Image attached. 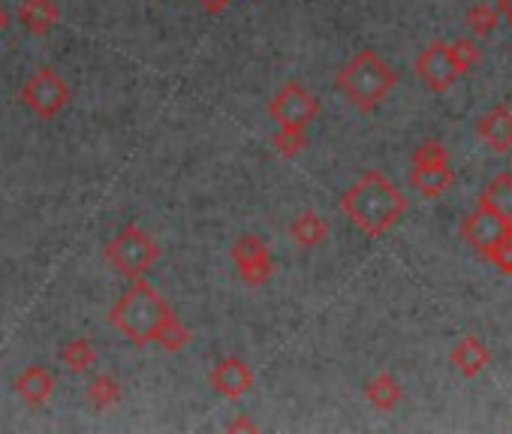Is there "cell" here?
<instances>
[{
    "instance_id": "obj_20",
    "label": "cell",
    "mask_w": 512,
    "mask_h": 434,
    "mask_svg": "<svg viewBox=\"0 0 512 434\" xmlns=\"http://www.w3.org/2000/svg\"><path fill=\"white\" fill-rule=\"evenodd\" d=\"M61 362H64L70 371L82 374V371H88V368L97 362V350H94V344H91L88 338H70V341L61 347Z\"/></svg>"
},
{
    "instance_id": "obj_3",
    "label": "cell",
    "mask_w": 512,
    "mask_h": 434,
    "mask_svg": "<svg viewBox=\"0 0 512 434\" xmlns=\"http://www.w3.org/2000/svg\"><path fill=\"white\" fill-rule=\"evenodd\" d=\"M338 91L362 112L377 109L386 94L395 85V70L374 52V49H362L356 52L335 76Z\"/></svg>"
},
{
    "instance_id": "obj_17",
    "label": "cell",
    "mask_w": 512,
    "mask_h": 434,
    "mask_svg": "<svg viewBox=\"0 0 512 434\" xmlns=\"http://www.w3.org/2000/svg\"><path fill=\"white\" fill-rule=\"evenodd\" d=\"M410 184H413L422 196H440V193L452 184L449 160H446V163H425V166H413V169H410Z\"/></svg>"
},
{
    "instance_id": "obj_5",
    "label": "cell",
    "mask_w": 512,
    "mask_h": 434,
    "mask_svg": "<svg viewBox=\"0 0 512 434\" xmlns=\"http://www.w3.org/2000/svg\"><path fill=\"white\" fill-rule=\"evenodd\" d=\"M19 97L37 118H55L70 103V85L64 82V76L58 70L40 67L28 76Z\"/></svg>"
},
{
    "instance_id": "obj_12",
    "label": "cell",
    "mask_w": 512,
    "mask_h": 434,
    "mask_svg": "<svg viewBox=\"0 0 512 434\" xmlns=\"http://www.w3.org/2000/svg\"><path fill=\"white\" fill-rule=\"evenodd\" d=\"M13 389L28 404H46L52 398V392H55V377L43 365H28V368H22L16 374Z\"/></svg>"
},
{
    "instance_id": "obj_29",
    "label": "cell",
    "mask_w": 512,
    "mask_h": 434,
    "mask_svg": "<svg viewBox=\"0 0 512 434\" xmlns=\"http://www.w3.org/2000/svg\"><path fill=\"white\" fill-rule=\"evenodd\" d=\"M497 13H503L512 25V0H497Z\"/></svg>"
},
{
    "instance_id": "obj_7",
    "label": "cell",
    "mask_w": 512,
    "mask_h": 434,
    "mask_svg": "<svg viewBox=\"0 0 512 434\" xmlns=\"http://www.w3.org/2000/svg\"><path fill=\"white\" fill-rule=\"evenodd\" d=\"M229 257L235 263V272L244 284L250 287H260L272 278L275 272V260L269 254V248L263 245L260 236H253V233H244L232 248H229Z\"/></svg>"
},
{
    "instance_id": "obj_19",
    "label": "cell",
    "mask_w": 512,
    "mask_h": 434,
    "mask_svg": "<svg viewBox=\"0 0 512 434\" xmlns=\"http://www.w3.org/2000/svg\"><path fill=\"white\" fill-rule=\"evenodd\" d=\"M88 401H91V407H97V410H106V407H115L118 401H121V395H124V389H121V383L112 377V374H94L91 380H88Z\"/></svg>"
},
{
    "instance_id": "obj_16",
    "label": "cell",
    "mask_w": 512,
    "mask_h": 434,
    "mask_svg": "<svg viewBox=\"0 0 512 434\" xmlns=\"http://www.w3.org/2000/svg\"><path fill=\"white\" fill-rule=\"evenodd\" d=\"M479 205L512 221V175L500 172L497 178H491L479 193Z\"/></svg>"
},
{
    "instance_id": "obj_18",
    "label": "cell",
    "mask_w": 512,
    "mask_h": 434,
    "mask_svg": "<svg viewBox=\"0 0 512 434\" xmlns=\"http://www.w3.org/2000/svg\"><path fill=\"white\" fill-rule=\"evenodd\" d=\"M401 395H404V389H401V383L395 380V374H389V371H380V374H374V377L365 383V398H368L377 410H392V407L401 401Z\"/></svg>"
},
{
    "instance_id": "obj_4",
    "label": "cell",
    "mask_w": 512,
    "mask_h": 434,
    "mask_svg": "<svg viewBox=\"0 0 512 434\" xmlns=\"http://www.w3.org/2000/svg\"><path fill=\"white\" fill-rule=\"evenodd\" d=\"M103 257L124 278H142L160 257V245L139 224H124L115 239L103 248Z\"/></svg>"
},
{
    "instance_id": "obj_2",
    "label": "cell",
    "mask_w": 512,
    "mask_h": 434,
    "mask_svg": "<svg viewBox=\"0 0 512 434\" xmlns=\"http://www.w3.org/2000/svg\"><path fill=\"white\" fill-rule=\"evenodd\" d=\"M172 317L175 314H172L169 302L142 278H133V284L109 308V323L139 347L148 341H157V335L163 332V326Z\"/></svg>"
},
{
    "instance_id": "obj_10",
    "label": "cell",
    "mask_w": 512,
    "mask_h": 434,
    "mask_svg": "<svg viewBox=\"0 0 512 434\" xmlns=\"http://www.w3.org/2000/svg\"><path fill=\"white\" fill-rule=\"evenodd\" d=\"M211 389L220 395V398H241L244 392L253 389V371L250 365H244V359L238 356H223L214 362L211 374Z\"/></svg>"
},
{
    "instance_id": "obj_14",
    "label": "cell",
    "mask_w": 512,
    "mask_h": 434,
    "mask_svg": "<svg viewBox=\"0 0 512 434\" xmlns=\"http://www.w3.org/2000/svg\"><path fill=\"white\" fill-rule=\"evenodd\" d=\"M290 236H293L302 248H317V245H323L326 236H329V221H326V217H323L320 211L305 208L302 214L293 217Z\"/></svg>"
},
{
    "instance_id": "obj_26",
    "label": "cell",
    "mask_w": 512,
    "mask_h": 434,
    "mask_svg": "<svg viewBox=\"0 0 512 434\" xmlns=\"http://www.w3.org/2000/svg\"><path fill=\"white\" fill-rule=\"evenodd\" d=\"M485 257H488V260H491L503 275H512V230H509V233H506V236H503V239H500V242L485 254Z\"/></svg>"
},
{
    "instance_id": "obj_9",
    "label": "cell",
    "mask_w": 512,
    "mask_h": 434,
    "mask_svg": "<svg viewBox=\"0 0 512 434\" xmlns=\"http://www.w3.org/2000/svg\"><path fill=\"white\" fill-rule=\"evenodd\" d=\"M416 76L431 91H446L461 76L458 67H455V61H452V55H449V43H443V40L428 43L419 52V58H416Z\"/></svg>"
},
{
    "instance_id": "obj_1",
    "label": "cell",
    "mask_w": 512,
    "mask_h": 434,
    "mask_svg": "<svg viewBox=\"0 0 512 434\" xmlns=\"http://www.w3.org/2000/svg\"><path fill=\"white\" fill-rule=\"evenodd\" d=\"M341 211L353 221L356 230L365 236H383L395 227V221L404 214L407 199L401 190L377 169H365L338 199Z\"/></svg>"
},
{
    "instance_id": "obj_21",
    "label": "cell",
    "mask_w": 512,
    "mask_h": 434,
    "mask_svg": "<svg viewBox=\"0 0 512 434\" xmlns=\"http://www.w3.org/2000/svg\"><path fill=\"white\" fill-rule=\"evenodd\" d=\"M464 22H467V28H470L476 37H488V34L494 31V25H497V10H494L491 4H473V7L467 10Z\"/></svg>"
},
{
    "instance_id": "obj_27",
    "label": "cell",
    "mask_w": 512,
    "mask_h": 434,
    "mask_svg": "<svg viewBox=\"0 0 512 434\" xmlns=\"http://www.w3.org/2000/svg\"><path fill=\"white\" fill-rule=\"evenodd\" d=\"M226 431H256V422H250L247 416H235L226 422Z\"/></svg>"
},
{
    "instance_id": "obj_6",
    "label": "cell",
    "mask_w": 512,
    "mask_h": 434,
    "mask_svg": "<svg viewBox=\"0 0 512 434\" xmlns=\"http://www.w3.org/2000/svg\"><path fill=\"white\" fill-rule=\"evenodd\" d=\"M269 115L290 130H305L320 115V100L299 82H284L281 91L269 100Z\"/></svg>"
},
{
    "instance_id": "obj_13",
    "label": "cell",
    "mask_w": 512,
    "mask_h": 434,
    "mask_svg": "<svg viewBox=\"0 0 512 434\" xmlns=\"http://www.w3.org/2000/svg\"><path fill=\"white\" fill-rule=\"evenodd\" d=\"M19 25L31 34H46L55 28V22L61 19V10L55 0H22L19 4Z\"/></svg>"
},
{
    "instance_id": "obj_28",
    "label": "cell",
    "mask_w": 512,
    "mask_h": 434,
    "mask_svg": "<svg viewBox=\"0 0 512 434\" xmlns=\"http://www.w3.org/2000/svg\"><path fill=\"white\" fill-rule=\"evenodd\" d=\"M196 4H199L202 10H208V13H220L226 4H232V0H196Z\"/></svg>"
},
{
    "instance_id": "obj_24",
    "label": "cell",
    "mask_w": 512,
    "mask_h": 434,
    "mask_svg": "<svg viewBox=\"0 0 512 434\" xmlns=\"http://www.w3.org/2000/svg\"><path fill=\"white\" fill-rule=\"evenodd\" d=\"M449 55H452L458 73H467L479 61V49H476L473 40H455V43H449Z\"/></svg>"
},
{
    "instance_id": "obj_15",
    "label": "cell",
    "mask_w": 512,
    "mask_h": 434,
    "mask_svg": "<svg viewBox=\"0 0 512 434\" xmlns=\"http://www.w3.org/2000/svg\"><path fill=\"white\" fill-rule=\"evenodd\" d=\"M449 359H452V365H455L461 374L473 377V374H479V371L488 365L491 353H488V347H485L479 338H473V335H464V338H461V341L452 347Z\"/></svg>"
},
{
    "instance_id": "obj_22",
    "label": "cell",
    "mask_w": 512,
    "mask_h": 434,
    "mask_svg": "<svg viewBox=\"0 0 512 434\" xmlns=\"http://www.w3.org/2000/svg\"><path fill=\"white\" fill-rule=\"evenodd\" d=\"M157 344H160L163 350H169V353H178V350H184V347L190 344V329H187L178 317H172V320L163 326V332L157 335Z\"/></svg>"
},
{
    "instance_id": "obj_11",
    "label": "cell",
    "mask_w": 512,
    "mask_h": 434,
    "mask_svg": "<svg viewBox=\"0 0 512 434\" xmlns=\"http://www.w3.org/2000/svg\"><path fill=\"white\" fill-rule=\"evenodd\" d=\"M476 133L488 148L509 151L512 148V112L506 106H494L476 121Z\"/></svg>"
},
{
    "instance_id": "obj_30",
    "label": "cell",
    "mask_w": 512,
    "mask_h": 434,
    "mask_svg": "<svg viewBox=\"0 0 512 434\" xmlns=\"http://www.w3.org/2000/svg\"><path fill=\"white\" fill-rule=\"evenodd\" d=\"M7 25H10V13H7L4 7H0V34L7 31Z\"/></svg>"
},
{
    "instance_id": "obj_8",
    "label": "cell",
    "mask_w": 512,
    "mask_h": 434,
    "mask_svg": "<svg viewBox=\"0 0 512 434\" xmlns=\"http://www.w3.org/2000/svg\"><path fill=\"white\" fill-rule=\"evenodd\" d=\"M512 230V221H506V217L488 211V208H476L470 211L464 221H461V239L476 251V254H488L506 233Z\"/></svg>"
},
{
    "instance_id": "obj_23",
    "label": "cell",
    "mask_w": 512,
    "mask_h": 434,
    "mask_svg": "<svg viewBox=\"0 0 512 434\" xmlns=\"http://www.w3.org/2000/svg\"><path fill=\"white\" fill-rule=\"evenodd\" d=\"M272 145H275V151H278L281 157H296V154L308 145V139H305V130L281 127V130L272 136Z\"/></svg>"
},
{
    "instance_id": "obj_25",
    "label": "cell",
    "mask_w": 512,
    "mask_h": 434,
    "mask_svg": "<svg viewBox=\"0 0 512 434\" xmlns=\"http://www.w3.org/2000/svg\"><path fill=\"white\" fill-rule=\"evenodd\" d=\"M425 163H446V148H443V142L425 139V142L416 145V151H413V166H425Z\"/></svg>"
}]
</instances>
